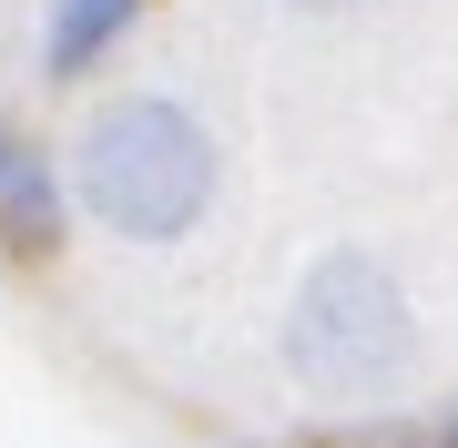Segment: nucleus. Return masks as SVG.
Segmentation results:
<instances>
[{"label": "nucleus", "instance_id": "obj_6", "mask_svg": "<svg viewBox=\"0 0 458 448\" xmlns=\"http://www.w3.org/2000/svg\"><path fill=\"white\" fill-rule=\"evenodd\" d=\"M295 11H346V0H295Z\"/></svg>", "mask_w": 458, "mask_h": 448}, {"label": "nucleus", "instance_id": "obj_2", "mask_svg": "<svg viewBox=\"0 0 458 448\" xmlns=\"http://www.w3.org/2000/svg\"><path fill=\"white\" fill-rule=\"evenodd\" d=\"M285 367L327 398H367L408 367V296L377 255H316L285 316Z\"/></svg>", "mask_w": 458, "mask_h": 448}, {"label": "nucleus", "instance_id": "obj_4", "mask_svg": "<svg viewBox=\"0 0 458 448\" xmlns=\"http://www.w3.org/2000/svg\"><path fill=\"white\" fill-rule=\"evenodd\" d=\"M132 11H143V0H51V21H41V72H51V82L92 72L102 51L132 31Z\"/></svg>", "mask_w": 458, "mask_h": 448}, {"label": "nucleus", "instance_id": "obj_3", "mask_svg": "<svg viewBox=\"0 0 458 448\" xmlns=\"http://www.w3.org/2000/svg\"><path fill=\"white\" fill-rule=\"evenodd\" d=\"M0 245L11 255H51L62 245V173L41 164V143L21 123H0Z\"/></svg>", "mask_w": 458, "mask_h": 448}, {"label": "nucleus", "instance_id": "obj_5", "mask_svg": "<svg viewBox=\"0 0 458 448\" xmlns=\"http://www.w3.org/2000/svg\"><path fill=\"white\" fill-rule=\"evenodd\" d=\"M438 448H458V408H448V418H438Z\"/></svg>", "mask_w": 458, "mask_h": 448}, {"label": "nucleus", "instance_id": "obj_1", "mask_svg": "<svg viewBox=\"0 0 458 448\" xmlns=\"http://www.w3.org/2000/svg\"><path fill=\"white\" fill-rule=\"evenodd\" d=\"M72 194H82L113 234H132V245H174V234L214 204V143H204V123L183 113V102L123 92V102H102L82 123V143H72Z\"/></svg>", "mask_w": 458, "mask_h": 448}]
</instances>
